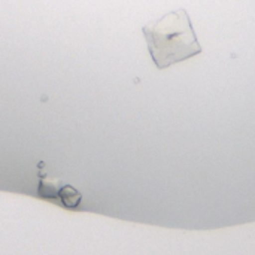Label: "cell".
Returning a JSON list of instances; mask_svg holds the SVG:
<instances>
[{"label":"cell","instance_id":"obj_2","mask_svg":"<svg viewBox=\"0 0 255 255\" xmlns=\"http://www.w3.org/2000/svg\"><path fill=\"white\" fill-rule=\"evenodd\" d=\"M37 194L43 199H58L66 208L79 206L82 196L72 185L63 182L61 179H52L39 172V187Z\"/></svg>","mask_w":255,"mask_h":255},{"label":"cell","instance_id":"obj_1","mask_svg":"<svg viewBox=\"0 0 255 255\" xmlns=\"http://www.w3.org/2000/svg\"><path fill=\"white\" fill-rule=\"evenodd\" d=\"M148 51L158 69L188 60L202 52V46L185 9L163 15L160 19L142 28Z\"/></svg>","mask_w":255,"mask_h":255}]
</instances>
